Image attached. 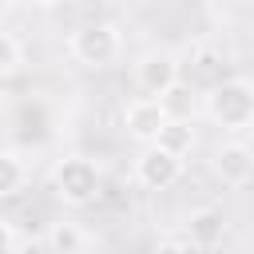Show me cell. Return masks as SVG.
Returning a JSON list of instances; mask_svg holds the SVG:
<instances>
[{"mask_svg":"<svg viewBox=\"0 0 254 254\" xmlns=\"http://www.w3.org/2000/svg\"><path fill=\"white\" fill-rule=\"evenodd\" d=\"M206 115L214 127L238 135V131H250L254 127V83L234 75V79H218L210 91H206Z\"/></svg>","mask_w":254,"mask_h":254,"instance_id":"obj_1","label":"cell"},{"mask_svg":"<svg viewBox=\"0 0 254 254\" xmlns=\"http://www.w3.org/2000/svg\"><path fill=\"white\" fill-rule=\"evenodd\" d=\"M103 187V171L91 155H64L56 159L52 167V194L64 202V206H87L95 202Z\"/></svg>","mask_w":254,"mask_h":254,"instance_id":"obj_2","label":"cell"},{"mask_svg":"<svg viewBox=\"0 0 254 254\" xmlns=\"http://www.w3.org/2000/svg\"><path fill=\"white\" fill-rule=\"evenodd\" d=\"M67 52L75 64L83 67H111L123 52V36L115 24L107 20H91V24H79L71 36H67Z\"/></svg>","mask_w":254,"mask_h":254,"instance_id":"obj_3","label":"cell"},{"mask_svg":"<svg viewBox=\"0 0 254 254\" xmlns=\"http://www.w3.org/2000/svg\"><path fill=\"white\" fill-rule=\"evenodd\" d=\"M183 163L187 159L175 155V151H167L163 143H147L139 151V159H135V179L147 190H167V187H175L183 179Z\"/></svg>","mask_w":254,"mask_h":254,"instance_id":"obj_4","label":"cell"},{"mask_svg":"<svg viewBox=\"0 0 254 254\" xmlns=\"http://www.w3.org/2000/svg\"><path fill=\"white\" fill-rule=\"evenodd\" d=\"M131 79H135V87L143 95H163L171 83H179V60H175V52L147 48L135 60V67H131Z\"/></svg>","mask_w":254,"mask_h":254,"instance_id":"obj_5","label":"cell"},{"mask_svg":"<svg viewBox=\"0 0 254 254\" xmlns=\"http://www.w3.org/2000/svg\"><path fill=\"white\" fill-rule=\"evenodd\" d=\"M167 119H171V111L163 107L159 95H139V99H131L123 107V131L135 143H143V147L159 139V131L167 127Z\"/></svg>","mask_w":254,"mask_h":254,"instance_id":"obj_6","label":"cell"},{"mask_svg":"<svg viewBox=\"0 0 254 254\" xmlns=\"http://www.w3.org/2000/svg\"><path fill=\"white\" fill-rule=\"evenodd\" d=\"M210 171H214L226 187H242V183L254 179V151H250L242 139H226V143L214 147Z\"/></svg>","mask_w":254,"mask_h":254,"instance_id":"obj_7","label":"cell"},{"mask_svg":"<svg viewBox=\"0 0 254 254\" xmlns=\"http://www.w3.org/2000/svg\"><path fill=\"white\" fill-rule=\"evenodd\" d=\"M183 230L190 234V242L198 250H214L222 238H226V214L218 206H194L183 222Z\"/></svg>","mask_w":254,"mask_h":254,"instance_id":"obj_8","label":"cell"},{"mask_svg":"<svg viewBox=\"0 0 254 254\" xmlns=\"http://www.w3.org/2000/svg\"><path fill=\"white\" fill-rule=\"evenodd\" d=\"M44 246L52 254H83V250L99 246V238L91 230H83L79 222H52L48 234H44Z\"/></svg>","mask_w":254,"mask_h":254,"instance_id":"obj_9","label":"cell"},{"mask_svg":"<svg viewBox=\"0 0 254 254\" xmlns=\"http://www.w3.org/2000/svg\"><path fill=\"white\" fill-rule=\"evenodd\" d=\"M28 183H32V167H28V159H24L16 147H4V151H0V198H16V194H24Z\"/></svg>","mask_w":254,"mask_h":254,"instance_id":"obj_10","label":"cell"},{"mask_svg":"<svg viewBox=\"0 0 254 254\" xmlns=\"http://www.w3.org/2000/svg\"><path fill=\"white\" fill-rule=\"evenodd\" d=\"M155 143H163L167 151H175V155H190L194 151V143H198V135H194V119H167V127L159 131V139Z\"/></svg>","mask_w":254,"mask_h":254,"instance_id":"obj_11","label":"cell"},{"mask_svg":"<svg viewBox=\"0 0 254 254\" xmlns=\"http://www.w3.org/2000/svg\"><path fill=\"white\" fill-rule=\"evenodd\" d=\"M159 99H163V107L171 111V119H194V111H198V91H194L187 79L171 83Z\"/></svg>","mask_w":254,"mask_h":254,"instance_id":"obj_12","label":"cell"},{"mask_svg":"<svg viewBox=\"0 0 254 254\" xmlns=\"http://www.w3.org/2000/svg\"><path fill=\"white\" fill-rule=\"evenodd\" d=\"M24 44L16 32H0V79H16L24 67Z\"/></svg>","mask_w":254,"mask_h":254,"instance_id":"obj_13","label":"cell"},{"mask_svg":"<svg viewBox=\"0 0 254 254\" xmlns=\"http://www.w3.org/2000/svg\"><path fill=\"white\" fill-rule=\"evenodd\" d=\"M24 242H20V230L12 218H0V254H20Z\"/></svg>","mask_w":254,"mask_h":254,"instance_id":"obj_14","label":"cell"},{"mask_svg":"<svg viewBox=\"0 0 254 254\" xmlns=\"http://www.w3.org/2000/svg\"><path fill=\"white\" fill-rule=\"evenodd\" d=\"M155 250H159V254H171V250H198V246H194L190 234L183 230V234H163V238H155Z\"/></svg>","mask_w":254,"mask_h":254,"instance_id":"obj_15","label":"cell"},{"mask_svg":"<svg viewBox=\"0 0 254 254\" xmlns=\"http://www.w3.org/2000/svg\"><path fill=\"white\" fill-rule=\"evenodd\" d=\"M32 4H36V8H44V12H52V8H60L64 0H32Z\"/></svg>","mask_w":254,"mask_h":254,"instance_id":"obj_16","label":"cell"},{"mask_svg":"<svg viewBox=\"0 0 254 254\" xmlns=\"http://www.w3.org/2000/svg\"><path fill=\"white\" fill-rule=\"evenodd\" d=\"M12 8H16V0H4V12H12Z\"/></svg>","mask_w":254,"mask_h":254,"instance_id":"obj_17","label":"cell"},{"mask_svg":"<svg viewBox=\"0 0 254 254\" xmlns=\"http://www.w3.org/2000/svg\"><path fill=\"white\" fill-rule=\"evenodd\" d=\"M75 4H83V0H75Z\"/></svg>","mask_w":254,"mask_h":254,"instance_id":"obj_18","label":"cell"}]
</instances>
